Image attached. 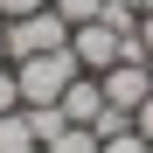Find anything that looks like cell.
Wrapping results in <instances>:
<instances>
[{
	"mask_svg": "<svg viewBox=\"0 0 153 153\" xmlns=\"http://www.w3.org/2000/svg\"><path fill=\"white\" fill-rule=\"evenodd\" d=\"M56 111H63L70 125H97V111H105V84H97V76L84 70V76H76V84L56 97Z\"/></svg>",
	"mask_w": 153,
	"mask_h": 153,
	"instance_id": "cell-5",
	"label": "cell"
},
{
	"mask_svg": "<svg viewBox=\"0 0 153 153\" xmlns=\"http://www.w3.org/2000/svg\"><path fill=\"white\" fill-rule=\"evenodd\" d=\"M97 84H105V105H118V111H132L139 97L153 91V76H146V63H111L105 76H97Z\"/></svg>",
	"mask_w": 153,
	"mask_h": 153,
	"instance_id": "cell-4",
	"label": "cell"
},
{
	"mask_svg": "<svg viewBox=\"0 0 153 153\" xmlns=\"http://www.w3.org/2000/svg\"><path fill=\"white\" fill-rule=\"evenodd\" d=\"M0 70H7V21H0Z\"/></svg>",
	"mask_w": 153,
	"mask_h": 153,
	"instance_id": "cell-13",
	"label": "cell"
},
{
	"mask_svg": "<svg viewBox=\"0 0 153 153\" xmlns=\"http://www.w3.org/2000/svg\"><path fill=\"white\" fill-rule=\"evenodd\" d=\"M132 132H139V139L153 146V91H146V97H139V105H132Z\"/></svg>",
	"mask_w": 153,
	"mask_h": 153,
	"instance_id": "cell-10",
	"label": "cell"
},
{
	"mask_svg": "<svg viewBox=\"0 0 153 153\" xmlns=\"http://www.w3.org/2000/svg\"><path fill=\"white\" fill-rule=\"evenodd\" d=\"M49 49H70V21H63L56 7H35V14L7 21V63H21V56H49Z\"/></svg>",
	"mask_w": 153,
	"mask_h": 153,
	"instance_id": "cell-2",
	"label": "cell"
},
{
	"mask_svg": "<svg viewBox=\"0 0 153 153\" xmlns=\"http://www.w3.org/2000/svg\"><path fill=\"white\" fill-rule=\"evenodd\" d=\"M42 153H97V132H91V125H70V132H63V139H49Z\"/></svg>",
	"mask_w": 153,
	"mask_h": 153,
	"instance_id": "cell-7",
	"label": "cell"
},
{
	"mask_svg": "<svg viewBox=\"0 0 153 153\" xmlns=\"http://www.w3.org/2000/svg\"><path fill=\"white\" fill-rule=\"evenodd\" d=\"M139 14H153V0H146V7H139Z\"/></svg>",
	"mask_w": 153,
	"mask_h": 153,
	"instance_id": "cell-15",
	"label": "cell"
},
{
	"mask_svg": "<svg viewBox=\"0 0 153 153\" xmlns=\"http://www.w3.org/2000/svg\"><path fill=\"white\" fill-rule=\"evenodd\" d=\"M0 111H21V84H14V63L0 70Z\"/></svg>",
	"mask_w": 153,
	"mask_h": 153,
	"instance_id": "cell-11",
	"label": "cell"
},
{
	"mask_svg": "<svg viewBox=\"0 0 153 153\" xmlns=\"http://www.w3.org/2000/svg\"><path fill=\"white\" fill-rule=\"evenodd\" d=\"M118 49H125V35L111 28V21H76V28H70V56L84 63L91 76H105L118 63Z\"/></svg>",
	"mask_w": 153,
	"mask_h": 153,
	"instance_id": "cell-3",
	"label": "cell"
},
{
	"mask_svg": "<svg viewBox=\"0 0 153 153\" xmlns=\"http://www.w3.org/2000/svg\"><path fill=\"white\" fill-rule=\"evenodd\" d=\"M35 7H49V0H0V21H21V14H35Z\"/></svg>",
	"mask_w": 153,
	"mask_h": 153,
	"instance_id": "cell-12",
	"label": "cell"
},
{
	"mask_svg": "<svg viewBox=\"0 0 153 153\" xmlns=\"http://www.w3.org/2000/svg\"><path fill=\"white\" fill-rule=\"evenodd\" d=\"M84 76V63L70 49H49V56H21L14 63V84H21V105H56V97Z\"/></svg>",
	"mask_w": 153,
	"mask_h": 153,
	"instance_id": "cell-1",
	"label": "cell"
},
{
	"mask_svg": "<svg viewBox=\"0 0 153 153\" xmlns=\"http://www.w3.org/2000/svg\"><path fill=\"white\" fill-rule=\"evenodd\" d=\"M118 7H146V0H118Z\"/></svg>",
	"mask_w": 153,
	"mask_h": 153,
	"instance_id": "cell-14",
	"label": "cell"
},
{
	"mask_svg": "<svg viewBox=\"0 0 153 153\" xmlns=\"http://www.w3.org/2000/svg\"><path fill=\"white\" fill-rule=\"evenodd\" d=\"M49 7H56L70 28H76V21H97V14H105V0H49Z\"/></svg>",
	"mask_w": 153,
	"mask_h": 153,
	"instance_id": "cell-8",
	"label": "cell"
},
{
	"mask_svg": "<svg viewBox=\"0 0 153 153\" xmlns=\"http://www.w3.org/2000/svg\"><path fill=\"white\" fill-rule=\"evenodd\" d=\"M97 153H153L139 132H111V139H97Z\"/></svg>",
	"mask_w": 153,
	"mask_h": 153,
	"instance_id": "cell-9",
	"label": "cell"
},
{
	"mask_svg": "<svg viewBox=\"0 0 153 153\" xmlns=\"http://www.w3.org/2000/svg\"><path fill=\"white\" fill-rule=\"evenodd\" d=\"M0 153H42L35 146V125H28V105L21 111H0Z\"/></svg>",
	"mask_w": 153,
	"mask_h": 153,
	"instance_id": "cell-6",
	"label": "cell"
}]
</instances>
